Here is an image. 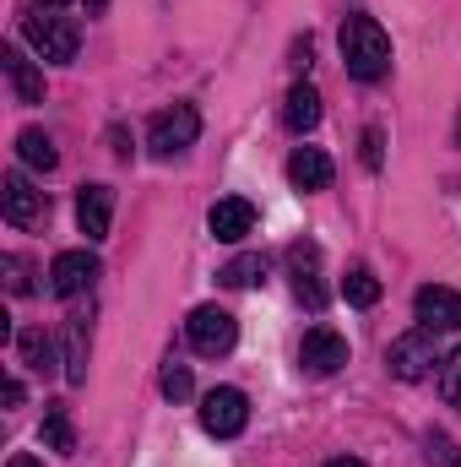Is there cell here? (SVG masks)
Masks as SVG:
<instances>
[{"label": "cell", "mask_w": 461, "mask_h": 467, "mask_svg": "<svg viewBox=\"0 0 461 467\" xmlns=\"http://www.w3.org/2000/svg\"><path fill=\"white\" fill-rule=\"evenodd\" d=\"M343 66L358 82H380L391 71V38L374 16H347L343 22Z\"/></svg>", "instance_id": "obj_1"}, {"label": "cell", "mask_w": 461, "mask_h": 467, "mask_svg": "<svg viewBox=\"0 0 461 467\" xmlns=\"http://www.w3.org/2000/svg\"><path fill=\"white\" fill-rule=\"evenodd\" d=\"M22 38H27L44 60H55V66L77 60V49H82V27H77L71 16H55V11L27 16V22H22Z\"/></svg>", "instance_id": "obj_2"}, {"label": "cell", "mask_w": 461, "mask_h": 467, "mask_svg": "<svg viewBox=\"0 0 461 467\" xmlns=\"http://www.w3.org/2000/svg\"><path fill=\"white\" fill-rule=\"evenodd\" d=\"M196 136H201V115H196V104H174V109L152 115V125H147V147H152L158 158H174V152L196 147Z\"/></svg>", "instance_id": "obj_3"}, {"label": "cell", "mask_w": 461, "mask_h": 467, "mask_svg": "<svg viewBox=\"0 0 461 467\" xmlns=\"http://www.w3.org/2000/svg\"><path fill=\"white\" fill-rule=\"evenodd\" d=\"M185 337H190V348L201 353V358H223L239 343V321H233L229 310H218V305H201V310H190Z\"/></svg>", "instance_id": "obj_4"}, {"label": "cell", "mask_w": 461, "mask_h": 467, "mask_svg": "<svg viewBox=\"0 0 461 467\" xmlns=\"http://www.w3.org/2000/svg\"><path fill=\"white\" fill-rule=\"evenodd\" d=\"M244 424H250V402H244V391L218 386V391L201 397V430H207V435L233 441V435H244Z\"/></svg>", "instance_id": "obj_5"}, {"label": "cell", "mask_w": 461, "mask_h": 467, "mask_svg": "<svg viewBox=\"0 0 461 467\" xmlns=\"http://www.w3.org/2000/svg\"><path fill=\"white\" fill-rule=\"evenodd\" d=\"M385 364H391V375H396V380H424V375L440 364V353H435V332H429V327H413L407 337H396V343H391Z\"/></svg>", "instance_id": "obj_6"}, {"label": "cell", "mask_w": 461, "mask_h": 467, "mask_svg": "<svg viewBox=\"0 0 461 467\" xmlns=\"http://www.w3.org/2000/svg\"><path fill=\"white\" fill-rule=\"evenodd\" d=\"M98 255L93 250H60L55 255V266H49V288L60 294V299H77V294H87L93 283H98Z\"/></svg>", "instance_id": "obj_7"}, {"label": "cell", "mask_w": 461, "mask_h": 467, "mask_svg": "<svg viewBox=\"0 0 461 467\" xmlns=\"http://www.w3.org/2000/svg\"><path fill=\"white\" fill-rule=\"evenodd\" d=\"M413 310H418V327H429V332H461V294L446 283H424Z\"/></svg>", "instance_id": "obj_8"}, {"label": "cell", "mask_w": 461, "mask_h": 467, "mask_svg": "<svg viewBox=\"0 0 461 467\" xmlns=\"http://www.w3.org/2000/svg\"><path fill=\"white\" fill-rule=\"evenodd\" d=\"M44 218H49L44 191H33V180H27L22 169H11V174H5V223H16V229H38Z\"/></svg>", "instance_id": "obj_9"}, {"label": "cell", "mask_w": 461, "mask_h": 467, "mask_svg": "<svg viewBox=\"0 0 461 467\" xmlns=\"http://www.w3.org/2000/svg\"><path fill=\"white\" fill-rule=\"evenodd\" d=\"M299 364H304L310 375H337L347 364V337L332 332V327H310L304 343H299Z\"/></svg>", "instance_id": "obj_10"}, {"label": "cell", "mask_w": 461, "mask_h": 467, "mask_svg": "<svg viewBox=\"0 0 461 467\" xmlns=\"http://www.w3.org/2000/svg\"><path fill=\"white\" fill-rule=\"evenodd\" d=\"M288 272H293V294L310 305V310H326V283H321V250L310 239H299L288 250Z\"/></svg>", "instance_id": "obj_11"}, {"label": "cell", "mask_w": 461, "mask_h": 467, "mask_svg": "<svg viewBox=\"0 0 461 467\" xmlns=\"http://www.w3.org/2000/svg\"><path fill=\"white\" fill-rule=\"evenodd\" d=\"M77 223L87 239H109V223H115V191L109 185H82L77 191Z\"/></svg>", "instance_id": "obj_12"}, {"label": "cell", "mask_w": 461, "mask_h": 467, "mask_svg": "<svg viewBox=\"0 0 461 467\" xmlns=\"http://www.w3.org/2000/svg\"><path fill=\"white\" fill-rule=\"evenodd\" d=\"M0 66H5V82H11V93H16V104H44V71L16 49V44H5V55H0Z\"/></svg>", "instance_id": "obj_13"}, {"label": "cell", "mask_w": 461, "mask_h": 467, "mask_svg": "<svg viewBox=\"0 0 461 467\" xmlns=\"http://www.w3.org/2000/svg\"><path fill=\"white\" fill-rule=\"evenodd\" d=\"M332 158L321 152V147H293V158H288V180H293V191H326L332 185Z\"/></svg>", "instance_id": "obj_14"}, {"label": "cell", "mask_w": 461, "mask_h": 467, "mask_svg": "<svg viewBox=\"0 0 461 467\" xmlns=\"http://www.w3.org/2000/svg\"><path fill=\"white\" fill-rule=\"evenodd\" d=\"M207 223H212V234H218L223 244H239L244 234L255 229V207H250L244 196H223V202L212 207V218H207Z\"/></svg>", "instance_id": "obj_15"}, {"label": "cell", "mask_w": 461, "mask_h": 467, "mask_svg": "<svg viewBox=\"0 0 461 467\" xmlns=\"http://www.w3.org/2000/svg\"><path fill=\"white\" fill-rule=\"evenodd\" d=\"M282 119H288V130H315L321 125V93L310 88V82H299L293 93H288V104H282Z\"/></svg>", "instance_id": "obj_16"}, {"label": "cell", "mask_w": 461, "mask_h": 467, "mask_svg": "<svg viewBox=\"0 0 461 467\" xmlns=\"http://www.w3.org/2000/svg\"><path fill=\"white\" fill-rule=\"evenodd\" d=\"M66 380L82 386L87 380V316L66 321Z\"/></svg>", "instance_id": "obj_17"}, {"label": "cell", "mask_w": 461, "mask_h": 467, "mask_svg": "<svg viewBox=\"0 0 461 467\" xmlns=\"http://www.w3.org/2000/svg\"><path fill=\"white\" fill-rule=\"evenodd\" d=\"M16 158L27 163V169H38V174H49L55 163H60V152H55V141L38 130V125H27L22 136H16Z\"/></svg>", "instance_id": "obj_18"}, {"label": "cell", "mask_w": 461, "mask_h": 467, "mask_svg": "<svg viewBox=\"0 0 461 467\" xmlns=\"http://www.w3.org/2000/svg\"><path fill=\"white\" fill-rule=\"evenodd\" d=\"M44 446L49 451H66V457L77 451V424H71V408L66 402H49L44 408Z\"/></svg>", "instance_id": "obj_19"}, {"label": "cell", "mask_w": 461, "mask_h": 467, "mask_svg": "<svg viewBox=\"0 0 461 467\" xmlns=\"http://www.w3.org/2000/svg\"><path fill=\"white\" fill-rule=\"evenodd\" d=\"M16 358H22L27 369H38V375H44V369L55 364V337H49L44 327H27V332H16Z\"/></svg>", "instance_id": "obj_20"}, {"label": "cell", "mask_w": 461, "mask_h": 467, "mask_svg": "<svg viewBox=\"0 0 461 467\" xmlns=\"http://www.w3.org/2000/svg\"><path fill=\"white\" fill-rule=\"evenodd\" d=\"M343 294H347V305H358V310H369V305L380 299V277H374L369 266H347V277H343Z\"/></svg>", "instance_id": "obj_21"}, {"label": "cell", "mask_w": 461, "mask_h": 467, "mask_svg": "<svg viewBox=\"0 0 461 467\" xmlns=\"http://www.w3.org/2000/svg\"><path fill=\"white\" fill-rule=\"evenodd\" d=\"M261 272H266V261H261V255H233V261L223 266V272H218V277H223L229 288H250Z\"/></svg>", "instance_id": "obj_22"}, {"label": "cell", "mask_w": 461, "mask_h": 467, "mask_svg": "<svg viewBox=\"0 0 461 467\" xmlns=\"http://www.w3.org/2000/svg\"><path fill=\"white\" fill-rule=\"evenodd\" d=\"M440 397H446L451 408H461V348H451L440 358Z\"/></svg>", "instance_id": "obj_23"}, {"label": "cell", "mask_w": 461, "mask_h": 467, "mask_svg": "<svg viewBox=\"0 0 461 467\" xmlns=\"http://www.w3.org/2000/svg\"><path fill=\"white\" fill-rule=\"evenodd\" d=\"M424 451H429L435 467H461V451H456V441H451L446 430H429V435H424Z\"/></svg>", "instance_id": "obj_24"}, {"label": "cell", "mask_w": 461, "mask_h": 467, "mask_svg": "<svg viewBox=\"0 0 461 467\" xmlns=\"http://www.w3.org/2000/svg\"><path fill=\"white\" fill-rule=\"evenodd\" d=\"M158 386H163V397H169V402H185V397L196 391V380H190V369H185V364H169Z\"/></svg>", "instance_id": "obj_25"}, {"label": "cell", "mask_w": 461, "mask_h": 467, "mask_svg": "<svg viewBox=\"0 0 461 467\" xmlns=\"http://www.w3.org/2000/svg\"><path fill=\"white\" fill-rule=\"evenodd\" d=\"M5 288L11 294H33V277H27V261L22 255H5Z\"/></svg>", "instance_id": "obj_26"}, {"label": "cell", "mask_w": 461, "mask_h": 467, "mask_svg": "<svg viewBox=\"0 0 461 467\" xmlns=\"http://www.w3.org/2000/svg\"><path fill=\"white\" fill-rule=\"evenodd\" d=\"M364 163H369V169H380V130H374V125L364 130Z\"/></svg>", "instance_id": "obj_27"}, {"label": "cell", "mask_w": 461, "mask_h": 467, "mask_svg": "<svg viewBox=\"0 0 461 467\" xmlns=\"http://www.w3.org/2000/svg\"><path fill=\"white\" fill-rule=\"evenodd\" d=\"M5 408H22V380H16V375L5 380Z\"/></svg>", "instance_id": "obj_28"}, {"label": "cell", "mask_w": 461, "mask_h": 467, "mask_svg": "<svg viewBox=\"0 0 461 467\" xmlns=\"http://www.w3.org/2000/svg\"><path fill=\"white\" fill-rule=\"evenodd\" d=\"M5 467H44V462H38V457H27V451H16V457H11Z\"/></svg>", "instance_id": "obj_29"}, {"label": "cell", "mask_w": 461, "mask_h": 467, "mask_svg": "<svg viewBox=\"0 0 461 467\" xmlns=\"http://www.w3.org/2000/svg\"><path fill=\"white\" fill-rule=\"evenodd\" d=\"M87 11H93V16H104V11H109V0H87Z\"/></svg>", "instance_id": "obj_30"}, {"label": "cell", "mask_w": 461, "mask_h": 467, "mask_svg": "<svg viewBox=\"0 0 461 467\" xmlns=\"http://www.w3.org/2000/svg\"><path fill=\"white\" fill-rule=\"evenodd\" d=\"M326 467H364L358 457H337V462H326Z\"/></svg>", "instance_id": "obj_31"}, {"label": "cell", "mask_w": 461, "mask_h": 467, "mask_svg": "<svg viewBox=\"0 0 461 467\" xmlns=\"http://www.w3.org/2000/svg\"><path fill=\"white\" fill-rule=\"evenodd\" d=\"M38 5H44V11H60V5H71V0H38Z\"/></svg>", "instance_id": "obj_32"}]
</instances>
